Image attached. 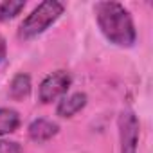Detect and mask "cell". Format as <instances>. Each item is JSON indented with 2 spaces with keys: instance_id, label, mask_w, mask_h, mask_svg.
<instances>
[{
  "instance_id": "obj_1",
  "label": "cell",
  "mask_w": 153,
  "mask_h": 153,
  "mask_svg": "<svg viewBox=\"0 0 153 153\" xmlns=\"http://www.w3.org/2000/svg\"><path fill=\"white\" fill-rule=\"evenodd\" d=\"M96 20L105 38L117 47H131L137 40V31L131 15L117 2H97L94 6Z\"/></svg>"
},
{
  "instance_id": "obj_2",
  "label": "cell",
  "mask_w": 153,
  "mask_h": 153,
  "mask_svg": "<svg viewBox=\"0 0 153 153\" xmlns=\"http://www.w3.org/2000/svg\"><path fill=\"white\" fill-rule=\"evenodd\" d=\"M63 4L56 2V0H45V2L38 4V7H34L33 13L20 24L18 36L22 40H33L40 36L63 15Z\"/></svg>"
},
{
  "instance_id": "obj_3",
  "label": "cell",
  "mask_w": 153,
  "mask_h": 153,
  "mask_svg": "<svg viewBox=\"0 0 153 153\" xmlns=\"http://www.w3.org/2000/svg\"><path fill=\"white\" fill-rule=\"evenodd\" d=\"M70 83H72V78L67 70H56V72L45 76L43 81L40 83V90H38L40 101L43 105L56 101L58 97L67 94V90L70 88Z\"/></svg>"
},
{
  "instance_id": "obj_4",
  "label": "cell",
  "mask_w": 153,
  "mask_h": 153,
  "mask_svg": "<svg viewBox=\"0 0 153 153\" xmlns=\"http://www.w3.org/2000/svg\"><path fill=\"white\" fill-rule=\"evenodd\" d=\"M121 153H137L139 144V119L133 112L126 110L119 115Z\"/></svg>"
},
{
  "instance_id": "obj_5",
  "label": "cell",
  "mask_w": 153,
  "mask_h": 153,
  "mask_svg": "<svg viewBox=\"0 0 153 153\" xmlns=\"http://www.w3.org/2000/svg\"><path fill=\"white\" fill-rule=\"evenodd\" d=\"M59 131V126L49 119H36L29 124L27 133L34 142H47Z\"/></svg>"
},
{
  "instance_id": "obj_6",
  "label": "cell",
  "mask_w": 153,
  "mask_h": 153,
  "mask_svg": "<svg viewBox=\"0 0 153 153\" xmlns=\"http://www.w3.org/2000/svg\"><path fill=\"white\" fill-rule=\"evenodd\" d=\"M87 106V94L83 92H76L72 96H67L63 97L58 106H56V114L59 117H72L78 112H81L83 108Z\"/></svg>"
},
{
  "instance_id": "obj_7",
  "label": "cell",
  "mask_w": 153,
  "mask_h": 153,
  "mask_svg": "<svg viewBox=\"0 0 153 153\" xmlns=\"http://www.w3.org/2000/svg\"><path fill=\"white\" fill-rule=\"evenodd\" d=\"M29 92H31V78L24 72L16 74L11 81V85H9V96L15 101H20V99L27 97Z\"/></svg>"
},
{
  "instance_id": "obj_8",
  "label": "cell",
  "mask_w": 153,
  "mask_h": 153,
  "mask_svg": "<svg viewBox=\"0 0 153 153\" xmlns=\"http://www.w3.org/2000/svg\"><path fill=\"white\" fill-rule=\"evenodd\" d=\"M20 126V115L13 108H0V135H7L16 131Z\"/></svg>"
},
{
  "instance_id": "obj_9",
  "label": "cell",
  "mask_w": 153,
  "mask_h": 153,
  "mask_svg": "<svg viewBox=\"0 0 153 153\" xmlns=\"http://www.w3.org/2000/svg\"><path fill=\"white\" fill-rule=\"evenodd\" d=\"M25 7V2L22 0H6V2L0 4V22H9L13 18H16Z\"/></svg>"
},
{
  "instance_id": "obj_10",
  "label": "cell",
  "mask_w": 153,
  "mask_h": 153,
  "mask_svg": "<svg viewBox=\"0 0 153 153\" xmlns=\"http://www.w3.org/2000/svg\"><path fill=\"white\" fill-rule=\"evenodd\" d=\"M0 153H22V146L15 140H0Z\"/></svg>"
},
{
  "instance_id": "obj_11",
  "label": "cell",
  "mask_w": 153,
  "mask_h": 153,
  "mask_svg": "<svg viewBox=\"0 0 153 153\" xmlns=\"http://www.w3.org/2000/svg\"><path fill=\"white\" fill-rule=\"evenodd\" d=\"M6 54H7V47H6V40L0 36V61H4V58H6Z\"/></svg>"
}]
</instances>
